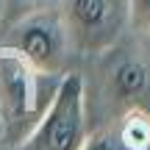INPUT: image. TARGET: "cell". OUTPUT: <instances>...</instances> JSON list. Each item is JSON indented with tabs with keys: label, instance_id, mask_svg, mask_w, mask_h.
Listing matches in <instances>:
<instances>
[{
	"label": "cell",
	"instance_id": "cell-1",
	"mask_svg": "<svg viewBox=\"0 0 150 150\" xmlns=\"http://www.w3.org/2000/svg\"><path fill=\"white\" fill-rule=\"evenodd\" d=\"M86 136L83 78L64 72L56 83L45 111L28 131L22 150H78Z\"/></svg>",
	"mask_w": 150,
	"mask_h": 150
},
{
	"label": "cell",
	"instance_id": "cell-2",
	"mask_svg": "<svg viewBox=\"0 0 150 150\" xmlns=\"http://www.w3.org/2000/svg\"><path fill=\"white\" fill-rule=\"evenodd\" d=\"M3 47L20 53L39 78H61L67 72L72 42L67 36L61 11H36L11 28Z\"/></svg>",
	"mask_w": 150,
	"mask_h": 150
},
{
	"label": "cell",
	"instance_id": "cell-3",
	"mask_svg": "<svg viewBox=\"0 0 150 150\" xmlns=\"http://www.w3.org/2000/svg\"><path fill=\"white\" fill-rule=\"evenodd\" d=\"M67 36L83 53H100L120 39L128 22V0H64Z\"/></svg>",
	"mask_w": 150,
	"mask_h": 150
},
{
	"label": "cell",
	"instance_id": "cell-4",
	"mask_svg": "<svg viewBox=\"0 0 150 150\" xmlns=\"http://www.w3.org/2000/svg\"><path fill=\"white\" fill-rule=\"evenodd\" d=\"M39 75L25 64L20 53L0 47V128L3 134H20L22 125L39 120L47 103H39Z\"/></svg>",
	"mask_w": 150,
	"mask_h": 150
},
{
	"label": "cell",
	"instance_id": "cell-5",
	"mask_svg": "<svg viewBox=\"0 0 150 150\" xmlns=\"http://www.w3.org/2000/svg\"><path fill=\"white\" fill-rule=\"evenodd\" d=\"M114 128L125 150H150V114L145 108H131Z\"/></svg>",
	"mask_w": 150,
	"mask_h": 150
},
{
	"label": "cell",
	"instance_id": "cell-6",
	"mask_svg": "<svg viewBox=\"0 0 150 150\" xmlns=\"http://www.w3.org/2000/svg\"><path fill=\"white\" fill-rule=\"evenodd\" d=\"M114 86H117V92L122 97H136L145 92L147 86V70L142 61H122V64L117 67V72H114Z\"/></svg>",
	"mask_w": 150,
	"mask_h": 150
},
{
	"label": "cell",
	"instance_id": "cell-7",
	"mask_svg": "<svg viewBox=\"0 0 150 150\" xmlns=\"http://www.w3.org/2000/svg\"><path fill=\"white\" fill-rule=\"evenodd\" d=\"M78 150H125L117 136V128H100L95 134H86Z\"/></svg>",
	"mask_w": 150,
	"mask_h": 150
},
{
	"label": "cell",
	"instance_id": "cell-8",
	"mask_svg": "<svg viewBox=\"0 0 150 150\" xmlns=\"http://www.w3.org/2000/svg\"><path fill=\"white\" fill-rule=\"evenodd\" d=\"M128 20L139 31L150 33V0H128Z\"/></svg>",
	"mask_w": 150,
	"mask_h": 150
},
{
	"label": "cell",
	"instance_id": "cell-9",
	"mask_svg": "<svg viewBox=\"0 0 150 150\" xmlns=\"http://www.w3.org/2000/svg\"><path fill=\"white\" fill-rule=\"evenodd\" d=\"M0 8H3V0H0Z\"/></svg>",
	"mask_w": 150,
	"mask_h": 150
}]
</instances>
